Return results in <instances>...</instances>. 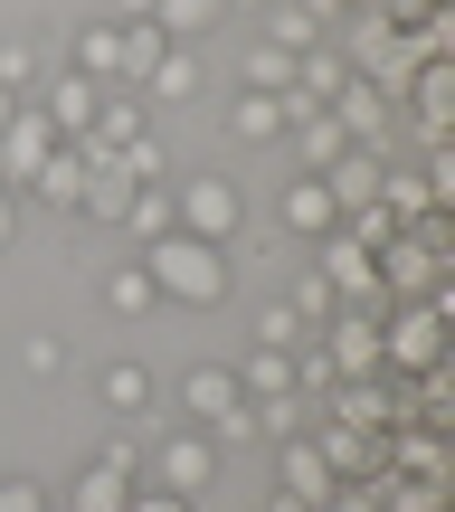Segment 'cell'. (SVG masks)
Listing matches in <instances>:
<instances>
[{
	"mask_svg": "<svg viewBox=\"0 0 455 512\" xmlns=\"http://www.w3.org/2000/svg\"><path fill=\"white\" fill-rule=\"evenodd\" d=\"M143 275H152V304H190V313H209V304H228L237 256L209 247V238H190V228H171V238H152Z\"/></svg>",
	"mask_w": 455,
	"mask_h": 512,
	"instance_id": "obj_1",
	"label": "cell"
},
{
	"mask_svg": "<svg viewBox=\"0 0 455 512\" xmlns=\"http://www.w3.org/2000/svg\"><path fill=\"white\" fill-rule=\"evenodd\" d=\"M181 408H190V427H209V437H219V456L256 437V408H247V389H237V370H219V361H200V370L181 380Z\"/></svg>",
	"mask_w": 455,
	"mask_h": 512,
	"instance_id": "obj_2",
	"label": "cell"
},
{
	"mask_svg": "<svg viewBox=\"0 0 455 512\" xmlns=\"http://www.w3.org/2000/svg\"><path fill=\"white\" fill-rule=\"evenodd\" d=\"M380 370H446V304H389L380 313Z\"/></svg>",
	"mask_w": 455,
	"mask_h": 512,
	"instance_id": "obj_3",
	"label": "cell"
},
{
	"mask_svg": "<svg viewBox=\"0 0 455 512\" xmlns=\"http://www.w3.org/2000/svg\"><path fill=\"white\" fill-rule=\"evenodd\" d=\"M313 275H323L342 304H361V313H389V294H380V256H370L351 228H332L323 238V256H313Z\"/></svg>",
	"mask_w": 455,
	"mask_h": 512,
	"instance_id": "obj_4",
	"label": "cell"
},
{
	"mask_svg": "<svg viewBox=\"0 0 455 512\" xmlns=\"http://www.w3.org/2000/svg\"><path fill=\"white\" fill-rule=\"evenodd\" d=\"M313 351L332 361V380H380V313H361V304H342L323 332H313Z\"/></svg>",
	"mask_w": 455,
	"mask_h": 512,
	"instance_id": "obj_5",
	"label": "cell"
},
{
	"mask_svg": "<svg viewBox=\"0 0 455 512\" xmlns=\"http://www.w3.org/2000/svg\"><path fill=\"white\" fill-rule=\"evenodd\" d=\"M152 484H162V494H200L209 475H219V437H209V427H171L162 446H152V465H143Z\"/></svg>",
	"mask_w": 455,
	"mask_h": 512,
	"instance_id": "obj_6",
	"label": "cell"
},
{
	"mask_svg": "<svg viewBox=\"0 0 455 512\" xmlns=\"http://www.w3.org/2000/svg\"><path fill=\"white\" fill-rule=\"evenodd\" d=\"M171 219H181L190 238L228 247V238H237V219H247V200H237V181H181V190H171Z\"/></svg>",
	"mask_w": 455,
	"mask_h": 512,
	"instance_id": "obj_7",
	"label": "cell"
},
{
	"mask_svg": "<svg viewBox=\"0 0 455 512\" xmlns=\"http://www.w3.org/2000/svg\"><path fill=\"white\" fill-rule=\"evenodd\" d=\"M48 152H57V124H48L38 105H19L10 124H0V190L38 181V171H48Z\"/></svg>",
	"mask_w": 455,
	"mask_h": 512,
	"instance_id": "obj_8",
	"label": "cell"
},
{
	"mask_svg": "<svg viewBox=\"0 0 455 512\" xmlns=\"http://www.w3.org/2000/svg\"><path fill=\"white\" fill-rule=\"evenodd\" d=\"M323 114H332V124H342V133H351V152H389V95H380V86H370V76H351V86H342V95H332V105H323Z\"/></svg>",
	"mask_w": 455,
	"mask_h": 512,
	"instance_id": "obj_9",
	"label": "cell"
},
{
	"mask_svg": "<svg viewBox=\"0 0 455 512\" xmlns=\"http://www.w3.org/2000/svg\"><path fill=\"white\" fill-rule=\"evenodd\" d=\"M275 494H294V503H313V512L332 503V465H323V446H313V437H285V446H275Z\"/></svg>",
	"mask_w": 455,
	"mask_h": 512,
	"instance_id": "obj_10",
	"label": "cell"
},
{
	"mask_svg": "<svg viewBox=\"0 0 455 512\" xmlns=\"http://www.w3.org/2000/svg\"><path fill=\"white\" fill-rule=\"evenodd\" d=\"M408 105H418V133H427V143H446V114H455V67H446V48L408 67Z\"/></svg>",
	"mask_w": 455,
	"mask_h": 512,
	"instance_id": "obj_11",
	"label": "cell"
},
{
	"mask_svg": "<svg viewBox=\"0 0 455 512\" xmlns=\"http://www.w3.org/2000/svg\"><path fill=\"white\" fill-rule=\"evenodd\" d=\"M95 105H105V86H95V76H57V86L48 95H38V114H48V124H57V143H86V124H95Z\"/></svg>",
	"mask_w": 455,
	"mask_h": 512,
	"instance_id": "obj_12",
	"label": "cell"
},
{
	"mask_svg": "<svg viewBox=\"0 0 455 512\" xmlns=\"http://www.w3.org/2000/svg\"><path fill=\"white\" fill-rule=\"evenodd\" d=\"M380 171H389V152H342V162L313 171V181H323V190H332V209L351 219V209H380Z\"/></svg>",
	"mask_w": 455,
	"mask_h": 512,
	"instance_id": "obj_13",
	"label": "cell"
},
{
	"mask_svg": "<svg viewBox=\"0 0 455 512\" xmlns=\"http://www.w3.org/2000/svg\"><path fill=\"white\" fill-rule=\"evenodd\" d=\"M67 67L95 76V86H105V76H124V19H86V29H76V48H67Z\"/></svg>",
	"mask_w": 455,
	"mask_h": 512,
	"instance_id": "obj_14",
	"label": "cell"
},
{
	"mask_svg": "<svg viewBox=\"0 0 455 512\" xmlns=\"http://www.w3.org/2000/svg\"><path fill=\"white\" fill-rule=\"evenodd\" d=\"M86 181H95V171H86V152H76V143H57L48 152V171H38V200H48V209H86Z\"/></svg>",
	"mask_w": 455,
	"mask_h": 512,
	"instance_id": "obj_15",
	"label": "cell"
},
{
	"mask_svg": "<svg viewBox=\"0 0 455 512\" xmlns=\"http://www.w3.org/2000/svg\"><path fill=\"white\" fill-rule=\"evenodd\" d=\"M285 228H294V238H332V228H342V209H332V190L313 181V171L285 181Z\"/></svg>",
	"mask_w": 455,
	"mask_h": 512,
	"instance_id": "obj_16",
	"label": "cell"
},
{
	"mask_svg": "<svg viewBox=\"0 0 455 512\" xmlns=\"http://www.w3.org/2000/svg\"><path fill=\"white\" fill-rule=\"evenodd\" d=\"M247 408H256V437H275V446L323 418V399H304V389H275V399H247Z\"/></svg>",
	"mask_w": 455,
	"mask_h": 512,
	"instance_id": "obj_17",
	"label": "cell"
},
{
	"mask_svg": "<svg viewBox=\"0 0 455 512\" xmlns=\"http://www.w3.org/2000/svg\"><path fill=\"white\" fill-rule=\"evenodd\" d=\"M95 389H105V408H114L124 427H143V418H152V370H143V361H114Z\"/></svg>",
	"mask_w": 455,
	"mask_h": 512,
	"instance_id": "obj_18",
	"label": "cell"
},
{
	"mask_svg": "<svg viewBox=\"0 0 455 512\" xmlns=\"http://www.w3.org/2000/svg\"><path fill=\"white\" fill-rule=\"evenodd\" d=\"M228 19V0H152V29L171 38V48H181V38H209Z\"/></svg>",
	"mask_w": 455,
	"mask_h": 512,
	"instance_id": "obj_19",
	"label": "cell"
},
{
	"mask_svg": "<svg viewBox=\"0 0 455 512\" xmlns=\"http://www.w3.org/2000/svg\"><path fill=\"white\" fill-rule=\"evenodd\" d=\"M228 133H237V143H275V133H285V95H237V105H228Z\"/></svg>",
	"mask_w": 455,
	"mask_h": 512,
	"instance_id": "obj_20",
	"label": "cell"
},
{
	"mask_svg": "<svg viewBox=\"0 0 455 512\" xmlns=\"http://www.w3.org/2000/svg\"><path fill=\"white\" fill-rule=\"evenodd\" d=\"M294 143H304V171H332V162H342V152H351V133L342 124H332V114H294Z\"/></svg>",
	"mask_w": 455,
	"mask_h": 512,
	"instance_id": "obj_21",
	"label": "cell"
},
{
	"mask_svg": "<svg viewBox=\"0 0 455 512\" xmlns=\"http://www.w3.org/2000/svg\"><path fill=\"white\" fill-rule=\"evenodd\" d=\"M124 228H133V238H171V228H181V219H171V181H143V190H133V200H124Z\"/></svg>",
	"mask_w": 455,
	"mask_h": 512,
	"instance_id": "obj_22",
	"label": "cell"
},
{
	"mask_svg": "<svg viewBox=\"0 0 455 512\" xmlns=\"http://www.w3.org/2000/svg\"><path fill=\"white\" fill-rule=\"evenodd\" d=\"M133 484H143V475H114V465L95 456L86 475H76V512H124V503H133Z\"/></svg>",
	"mask_w": 455,
	"mask_h": 512,
	"instance_id": "obj_23",
	"label": "cell"
},
{
	"mask_svg": "<svg viewBox=\"0 0 455 512\" xmlns=\"http://www.w3.org/2000/svg\"><path fill=\"white\" fill-rule=\"evenodd\" d=\"M285 313H294V323H304V332H323V323H332V313H342V294H332V285H323V275H313V266H304V275H294V285H285Z\"/></svg>",
	"mask_w": 455,
	"mask_h": 512,
	"instance_id": "obj_24",
	"label": "cell"
},
{
	"mask_svg": "<svg viewBox=\"0 0 455 512\" xmlns=\"http://www.w3.org/2000/svg\"><path fill=\"white\" fill-rule=\"evenodd\" d=\"M143 86H152V95H162V105H190V95H200V57H190V48H171V57H162V67H152V76H143Z\"/></svg>",
	"mask_w": 455,
	"mask_h": 512,
	"instance_id": "obj_25",
	"label": "cell"
},
{
	"mask_svg": "<svg viewBox=\"0 0 455 512\" xmlns=\"http://www.w3.org/2000/svg\"><path fill=\"white\" fill-rule=\"evenodd\" d=\"M237 389H247V399H275V389H294V351H266V342H256V361L237 370Z\"/></svg>",
	"mask_w": 455,
	"mask_h": 512,
	"instance_id": "obj_26",
	"label": "cell"
},
{
	"mask_svg": "<svg viewBox=\"0 0 455 512\" xmlns=\"http://www.w3.org/2000/svg\"><path fill=\"white\" fill-rule=\"evenodd\" d=\"M162 57H171V38L152 29V19H124V76H152Z\"/></svg>",
	"mask_w": 455,
	"mask_h": 512,
	"instance_id": "obj_27",
	"label": "cell"
},
{
	"mask_svg": "<svg viewBox=\"0 0 455 512\" xmlns=\"http://www.w3.org/2000/svg\"><path fill=\"white\" fill-rule=\"evenodd\" d=\"M105 304H114V313H152V275H143V266H114V275H105Z\"/></svg>",
	"mask_w": 455,
	"mask_h": 512,
	"instance_id": "obj_28",
	"label": "cell"
},
{
	"mask_svg": "<svg viewBox=\"0 0 455 512\" xmlns=\"http://www.w3.org/2000/svg\"><path fill=\"white\" fill-rule=\"evenodd\" d=\"M247 86H256V95H285V86H294V57H285V48H256V57H247Z\"/></svg>",
	"mask_w": 455,
	"mask_h": 512,
	"instance_id": "obj_29",
	"label": "cell"
},
{
	"mask_svg": "<svg viewBox=\"0 0 455 512\" xmlns=\"http://www.w3.org/2000/svg\"><path fill=\"white\" fill-rule=\"evenodd\" d=\"M256 342H266V351H294V342H313V332H304V323H294V313H285V304H275V313H266V323H256Z\"/></svg>",
	"mask_w": 455,
	"mask_h": 512,
	"instance_id": "obj_30",
	"label": "cell"
},
{
	"mask_svg": "<svg viewBox=\"0 0 455 512\" xmlns=\"http://www.w3.org/2000/svg\"><path fill=\"white\" fill-rule=\"evenodd\" d=\"M0 512H48V494H38L29 475H0Z\"/></svg>",
	"mask_w": 455,
	"mask_h": 512,
	"instance_id": "obj_31",
	"label": "cell"
},
{
	"mask_svg": "<svg viewBox=\"0 0 455 512\" xmlns=\"http://www.w3.org/2000/svg\"><path fill=\"white\" fill-rule=\"evenodd\" d=\"M124 512H200V503H190V494H162V484H133Z\"/></svg>",
	"mask_w": 455,
	"mask_h": 512,
	"instance_id": "obj_32",
	"label": "cell"
},
{
	"mask_svg": "<svg viewBox=\"0 0 455 512\" xmlns=\"http://www.w3.org/2000/svg\"><path fill=\"white\" fill-rule=\"evenodd\" d=\"M0 86H10V95H29V48H0Z\"/></svg>",
	"mask_w": 455,
	"mask_h": 512,
	"instance_id": "obj_33",
	"label": "cell"
},
{
	"mask_svg": "<svg viewBox=\"0 0 455 512\" xmlns=\"http://www.w3.org/2000/svg\"><path fill=\"white\" fill-rule=\"evenodd\" d=\"M10 238H19V200L0 190V247H10Z\"/></svg>",
	"mask_w": 455,
	"mask_h": 512,
	"instance_id": "obj_34",
	"label": "cell"
},
{
	"mask_svg": "<svg viewBox=\"0 0 455 512\" xmlns=\"http://www.w3.org/2000/svg\"><path fill=\"white\" fill-rule=\"evenodd\" d=\"M19 105H29V95H10V86H0V124H10V114H19Z\"/></svg>",
	"mask_w": 455,
	"mask_h": 512,
	"instance_id": "obj_35",
	"label": "cell"
},
{
	"mask_svg": "<svg viewBox=\"0 0 455 512\" xmlns=\"http://www.w3.org/2000/svg\"><path fill=\"white\" fill-rule=\"evenodd\" d=\"M266 512H313V503H294V494H275V503H266Z\"/></svg>",
	"mask_w": 455,
	"mask_h": 512,
	"instance_id": "obj_36",
	"label": "cell"
},
{
	"mask_svg": "<svg viewBox=\"0 0 455 512\" xmlns=\"http://www.w3.org/2000/svg\"><path fill=\"white\" fill-rule=\"evenodd\" d=\"M124 19H152V0H124Z\"/></svg>",
	"mask_w": 455,
	"mask_h": 512,
	"instance_id": "obj_37",
	"label": "cell"
}]
</instances>
